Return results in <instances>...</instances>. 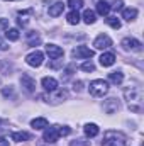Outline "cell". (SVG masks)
I'll list each match as a JSON object with an SVG mask.
<instances>
[{
  "mask_svg": "<svg viewBox=\"0 0 144 146\" xmlns=\"http://www.w3.org/2000/svg\"><path fill=\"white\" fill-rule=\"evenodd\" d=\"M124 97L132 112L141 114L144 110V92L141 87H127L124 90Z\"/></svg>",
  "mask_w": 144,
  "mask_h": 146,
  "instance_id": "cell-1",
  "label": "cell"
},
{
  "mask_svg": "<svg viewBox=\"0 0 144 146\" xmlns=\"http://www.w3.org/2000/svg\"><path fill=\"white\" fill-rule=\"evenodd\" d=\"M127 145V136L120 131H105L102 146H126Z\"/></svg>",
  "mask_w": 144,
  "mask_h": 146,
  "instance_id": "cell-2",
  "label": "cell"
},
{
  "mask_svg": "<svg viewBox=\"0 0 144 146\" xmlns=\"http://www.w3.org/2000/svg\"><path fill=\"white\" fill-rule=\"evenodd\" d=\"M88 90H90V94L93 97H104L108 92V82H105V80H93V82H90Z\"/></svg>",
  "mask_w": 144,
  "mask_h": 146,
  "instance_id": "cell-3",
  "label": "cell"
},
{
  "mask_svg": "<svg viewBox=\"0 0 144 146\" xmlns=\"http://www.w3.org/2000/svg\"><path fill=\"white\" fill-rule=\"evenodd\" d=\"M26 63L29 65V66H41L42 63H44V54L41 53V51H32V53H29L27 56H26Z\"/></svg>",
  "mask_w": 144,
  "mask_h": 146,
  "instance_id": "cell-4",
  "label": "cell"
},
{
  "mask_svg": "<svg viewBox=\"0 0 144 146\" xmlns=\"http://www.w3.org/2000/svg\"><path fill=\"white\" fill-rule=\"evenodd\" d=\"M95 53H93V49H90V48H87V46H76L75 49H73L71 56L73 58H76V60H83V58H92Z\"/></svg>",
  "mask_w": 144,
  "mask_h": 146,
  "instance_id": "cell-5",
  "label": "cell"
},
{
  "mask_svg": "<svg viewBox=\"0 0 144 146\" xmlns=\"http://www.w3.org/2000/svg\"><path fill=\"white\" fill-rule=\"evenodd\" d=\"M44 141L46 143H56L59 139V131H58V126H53V127H46L44 129V134H42Z\"/></svg>",
  "mask_w": 144,
  "mask_h": 146,
  "instance_id": "cell-6",
  "label": "cell"
},
{
  "mask_svg": "<svg viewBox=\"0 0 144 146\" xmlns=\"http://www.w3.org/2000/svg\"><path fill=\"white\" fill-rule=\"evenodd\" d=\"M122 48L126 51H141L143 44L134 37H126V39H122Z\"/></svg>",
  "mask_w": 144,
  "mask_h": 146,
  "instance_id": "cell-7",
  "label": "cell"
},
{
  "mask_svg": "<svg viewBox=\"0 0 144 146\" xmlns=\"http://www.w3.org/2000/svg\"><path fill=\"white\" fill-rule=\"evenodd\" d=\"M20 85H22L24 90L29 92V94H32V92L36 90V80H34L31 75H27V73H24V75L20 76Z\"/></svg>",
  "mask_w": 144,
  "mask_h": 146,
  "instance_id": "cell-8",
  "label": "cell"
},
{
  "mask_svg": "<svg viewBox=\"0 0 144 146\" xmlns=\"http://www.w3.org/2000/svg\"><path fill=\"white\" fill-rule=\"evenodd\" d=\"M46 53H48L49 60H59V58H63V54H65L63 48H59V46H56V44H48V46H46Z\"/></svg>",
  "mask_w": 144,
  "mask_h": 146,
  "instance_id": "cell-9",
  "label": "cell"
},
{
  "mask_svg": "<svg viewBox=\"0 0 144 146\" xmlns=\"http://www.w3.org/2000/svg\"><path fill=\"white\" fill-rule=\"evenodd\" d=\"M93 46L97 49H107V48L112 46V39L107 34H100V36H97V39L93 41Z\"/></svg>",
  "mask_w": 144,
  "mask_h": 146,
  "instance_id": "cell-10",
  "label": "cell"
},
{
  "mask_svg": "<svg viewBox=\"0 0 144 146\" xmlns=\"http://www.w3.org/2000/svg\"><path fill=\"white\" fill-rule=\"evenodd\" d=\"M41 85H42V88H44L46 92H54V90H58V80L53 78V76H44V78L41 80Z\"/></svg>",
  "mask_w": 144,
  "mask_h": 146,
  "instance_id": "cell-11",
  "label": "cell"
},
{
  "mask_svg": "<svg viewBox=\"0 0 144 146\" xmlns=\"http://www.w3.org/2000/svg\"><path fill=\"white\" fill-rule=\"evenodd\" d=\"M120 109V104H119V100L117 99H107L105 102H104V110L107 112V114H114V112H117V110Z\"/></svg>",
  "mask_w": 144,
  "mask_h": 146,
  "instance_id": "cell-12",
  "label": "cell"
},
{
  "mask_svg": "<svg viewBox=\"0 0 144 146\" xmlns=\"http://www.w3.org/2000/svg\"><path fill=\"white\" fill-rule=\"evenodd\" d=\"M83 133H85V136H87V138H95V136L100 133V129H98V126H97V124L88 122V124H85Z\"/></svg>",
  "mask_w": 144,
  "mask_h": 146,
  "instance_id": "cell-13",
  "label": "cell"
},
{
  "mask_svg": "<svg viewBox=\"0 0 144 146\" xmlns=\"http://www.w3.org/2000/svg\"><path fill=\"white\" fill-rule=\"evenodd\" d=\"M63 10H65V3H63V2H56L54 5H51V7H49L48 14H49L51 17H58V15H61V14H63Z\"/></svg>",
  "mask_w": 144,
  "mask_h": 146,
  "instance_id": "cell-14",
  "label": "cell"
},
{
  "mask_svg": "<svg viewBox=\"0 0 144 146\" xmlns=\"http://www.w3.org/2000/svg\"><path fill=\"white\" fill-rule=\"evenodd\" d=\"M115 63V54L114 53H104L100 56V65L102 66H112Z\"/></svg>",
  "mask_w": 144,
  "mask_h": 146,
  "instance_id": "cell-15",
  "label": "cell"
},
{
  "mask_svg": "<svg viewBox=\"0 0 144 146\" xmlns=\"http://www.w3.org/2000/svg\"><path fill=\"white\" fill-rule=\"evenodd\" d=\"M31 126H32L34 129H46L49 124H48V119H46V117H36V119L31 121Z\"/></svg>",
  "mask_w": 144,
  "mask_h": 146,
  "instance_id": "cell-16",
  "label": "cell"
},
{
  "mask_svg": "<svg viewBox=\"0 0 144 146\" xmlns=\"http://www.w3.org/2000/svg\"><path fill=\"white\" fill-rule=\"evenodd\" d=\"M108 82H112L114 85H120L124 82V73L122 72H112L108 73Z\"/></svg>",
  "mask_w": 144,
  "mask_h": 146,
  "instance_id": "cell-17",
  "label": "cell"
},
{
  "mask_svg": "<svg viewBox=\"0 0 144 146\" xmlns=\"http://www.w3.org/2000/svg\"><path fill=\"white\" fill-rule=\"evenodd\" d=\"M97 12H98L100 15H108V12H110L108 2H105V0H98V2H97Z\"/></svg>",
  "mask_w": 144,
  "mask_h": 146,
  "instance_id": "cell-18",
  "label": "cell"
},
{
  "mask_svg": "<svg viewBox=\"0 0 144 146\" xmlns=\"http://www.w3.org/2000/svg\"><path fill=\"white\" fill-rule=\"evenodd\" d=\"M137 17V9H124L122 10V19H126V21H134Z\"/></svg>",
  "mask_w": 144,
  "mask_h": 146,
  "instance_id": "cell-19",
  "label": "cell"
},
{
  "mask_svg": "<svg viewBox=\"0 0 144 146\" xmlns=\"http://www.w3.org/2000/svg\"><path fill=\"white\" fill-rule=\"evenodd\" d=\"M83 21H85V24H95V21H97L95 12L90 10V9H87V10L83 12Z\"/></svg>",
  "mask_w": 144,
  "mask_h": 146,
  "instance_id": "cell-20",
  "label": "cell"
},
{
  "mask_svg": "<svg viewBox=\"0 0 144 146\" xmlns=\"http://www.w3.org/2000/svg\"><path fill=\"white\" fill-rule=\"evenodd\" d=\"M27 139H31V134H29V133L19 131V133H14V134H12V141L20 143V141H27Z\"/></svg>",
  "mask_w": 144,
  "mask_h": 146,
  "instance_id": "cell-21",
  "label": "cell"
},
{
  "mask_svg": "<svg viewBox=\"0 0 144 146\" xmlns=\"http://www.w3.org/2000/svg\"><path fill=\"white\" fill-rule=\"evenodd\" d=\"M80 14H78V10H71L68 15H66V21H68V24H71V26H76L78 22H80Z\"/></svg>",
  "mask_w": 144,
  "mask_h": 146,
  "instance_id": "cell-22",
  "label": "cell"
},
{
  "mask_svg": "<svg viewBox=\"0 0 144 146\" xmlns=\"http://www.w3.org/2000/svg\"><path fill=\"white\" fill-rule=\"evenodd\" d=\"M19 36H20V33H19V29H7L5 31V37L9 39V41H17L19 39Z\"/></svg>",
  "mask_w": 144,
  "mask_h": 146,
  "instance_id": "cell-23",
  "label": "cell"
},
{
  "mask_svg": "<svg viewBox=\"0 0 144 146\" xmlns=\"http://www.w3.org/2000/svg\"><path fill=\"white\" fill-rule=\"evenodd\" d=\"M105 22H107L112 29H120V26H122V24H120V21H119L117 17H107V19H105Z\"/></svg>",
  "mask_w": 144,
  "mask_h": 146,
  "instance_id": "cell-24",
  "label": "cell"
},
{
  "mask_svg": "<svg viewBox=\"0 0 144 146\" xmlns=\"http://www.w3.org/2000/svg\"><path fill=\"white\" fill-rule=\"evenodd\" d=\"M32 14V10H24V12H19V26H26L27 24V15Z\"/></svg>",
  "mask_w": 144,
  "mask_h": 146,
  "instance_id": "cell-25",
  "label": "cell"
},
{
  "mask_svg": "<svg viewBox=\"0 0 144 146\" xmlns=\"http://www.w3.org/2000/svg\"><path fill=\"white\" fill-rule=\"evenodd\" d=\"M39 42H41V37L37 36L36 33H29V41H27V44H29V46H36Z\"/></svg>",
  "mask_w": 144,
  "mask_h": 146,
  "instance_id": "cell-26",
  "label": "cell"
},
{
  "mask_svg": "<svg viewBox=\"0 0 144 146\" xmlns=\"http://www.w3.org/2000/svg\"><path fill=\"white\" fill-rule=\"evenodd\" d=\"M68 5L73 10H78L80 7H83V0H68Z\"/></svg>",
  "mask_w": 144,
  "mask_h": 146,
  "instance_id": "cell-27",
  "label": "cell"
},
{
  "mask_svg": "<svg viewBox=\"0 0 144 146\" xmlns=\"http://www.w3.org/2000/svg\"><path fill=\"white\" fill-rule=\"evenodd\" d=\"M81 70H83V72H95V65H93L92 61H85V63L81 65Z\"/></svg>",
  "mask_w": 144,
  "mask_h": 146,
  "instance_id": "cell-28",
  "label": "cell"
},
{
  "mask_svg": "<svg viewBox=\"0 0 144 146\" xmlns=\"http://www.w3.org/2000/svg\"><path fill=\"white\" fill-rule=\"evenodd\" d=\"M58 131H59V136H68L71 129L68 126H58Z\"/></svg>",
  "mask_w": 144,
  "mask_h": 146,
  "instance_id": "cell-29",
  "label": "cell"
},
{
  "mask_svg": "<svg viewBox=\"0 0 144 146\" xmlns=\"http://www.w3.org/2000/svg\"><path fill=\"white\" fill-rule=\"evenodd\" d=\"M0 29H9V19H0Z\"/></svg>",
  "mask_w": 144,
  "mask_h": 146,
  "instance_id": "cell-30",
  "label": "cell"
},
{
  "mask_svg": "<svg viewBox=\"0 0 144 146\" xmlns=\"http://www.w3.org/2000/svg\"><path fill=\"white\" fill-rule=\"evenodd\" d=\"M110 9H115V10H119V9H122V0H115V3L110 7Z\"/></svg>",
  "mask_w": 144,
  "mask_h": 146,
  "instance_id": "cell-31",
  "label": "cell"
},
{
  "mask_svg": "<svg viewBox=\"0 0 144 146\" xmlns=\"http://www.w3.org/2000/svg\"><path fill=\"white\" fill-rule=\"evenodd\" d=\"M0 146H9V139H5V138H0Z\"/></svg>",
  "mask_w": 144,
  "mask_h": 146,
  "instance_id": "cell-32",
  "label": "cell"
},
{
  "mask_svg": "<svg viewBox=\"0 0 144 146\" xmlns=\"http://www.w3.org/2000/svg\"><path fill=\"white\" fill-rule=\"evenodd\" d=\"M75 90H78V92L81 90V82H78V83H75Z\"/></svg>",
  "mask_w": 144,
  "mask_h": 146,
  "instance_id": "cell-33",
  "label": "cell"
},
{
  "mask_svg": "<svg viewBox=\"0 0 144 146\" xmlns=\"http://www.w3.org/2000/svg\"><path fill=\"white\" fill-rule=\"evenodd\" d=\"M0 49H2V51H5V49H7V46H5V44H3L2 41H0Z\"/></svg>",
  "mask_w": 144,
  "mask_h": 146,
  "instance_id": "cell-34",
  "label": "cell"
},
{
  "mask_svg": "<svg viewBox=\"0 0 144 146\" xmlns=\"http://www.w3.org/2000/svg\"><path fill=\"white\" fill-rule=\"evenodd\" d=\"M5 2H9V0H5Z\"/></svg>",
  "mask_w": 144,
  "mask_h": 146,
  "instance_id": "cell-35",
  "label": "cell"
}]
</instances>
